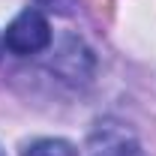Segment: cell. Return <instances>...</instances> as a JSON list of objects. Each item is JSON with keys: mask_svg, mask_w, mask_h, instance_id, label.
<instances>
[{"mask_svg": "<svg viewBox=\"0 0 156 156\" xmlns=\"http://www.w3.org/2000/svg\"><path fill=\"white\" fill-rule=\"evenodd\" d=\"M21 156H78L75 147L69 144V141H63V138H39L33 144H27Z\"/></svg>", "mask_w": 156, "mask_h": 156, "instance_id": "obj_2", "label": "cell"}, {"mask_svg": "<svg viewBox=\"0 0 156 156\" xmlns=\"http://www.w3.org/2000/svg\"><path fill=\"white\" fill-rule=\"evenodd\" d=\"M0 45H3V42H0Z\"/></svg>", "mask_w": 156, "mask_h": 156, "instance_id": "obj_4", "label": "cell"}, {"mask_svg": "<svg viewBox=\"0 0 156 156\" xmlns=\"http://www.w3.org/2000/svg\"><path fill=\"white\" fill-rule=\"evenodd\" d=\"M99 156H144V150L132 141H117V144H108Z\"/></svg>", "mask_w": 156, "mask_h": 156, "instance_id": "obj_3", "label": "cell"}, {"mask_svg": "<svg viewBox=\"0 0 156 156\" xmlns=\"http://www.w3.org/2000/svg\"><path fill=\"white\" fill-rule=\"evenodd\" d=\"M48 45H51V24L39 9H24L21 15L12 18V24L3 33V48L18 57L39 54Z\"/></svg>", "mask_w": 156, "mask_h": 156, "instance_id": "obj_1", "label": "cell"}, {"mask_svg": "<svg viewBox=\"0 0 156 156\" xmlns=\"http://www.w3.org/2000/svg\"><path fill=\"white\" fill-rule=\"evenodd\" d=\"M0 156H3V153H0Z\"/></svg>", "mask_w": 156, "mask_h": 156, "instance_id": "obj_5", "label": "cell"}]
</instances>
